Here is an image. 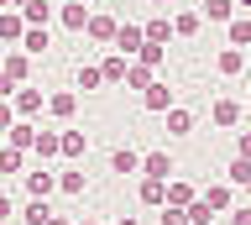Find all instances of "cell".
Segmentation results:
<instances>
[{
  "label": "cell",
  "instance_id": "1",
  "mask_svg": "<svg viewBox=\"0 0 251 225\" xmlns=\"http://www.w3.org/2000/svg\"><path fill=\"white\" fill-rule=\"evenodd\" d=\"M0 79H11L16 89H21V84L31 79V58H26L21 48H11V52H5V63H0Z\"/></svg>",
  "mask_w": 251,
  "mask_h": 225
},
{
  "label": "cell",
  "instance_id": "2",
  "mask_svg": "<svg viewBox=\"0 0 251 225\" xmlns=\"http://www.w3.org/2000/svg\"><path fill=\"white\" fill-rule=\"evenodd\" d=\"M47 100H42V89H31V84H21L16 89V100H11V110H16V121H31V115L42 110Z\"/></svg>",
  "mask_w": 251,
  "mask_h": 225
},
{
  "label": "cell",
  "instance_id": "3",
  "mask_svg": "<svg viewBox=\"0 0 251 225\" xmlns=\"http://www.w3.org/2000/svg\"><path fill=\"white\" fill-rule=\"evenodd\" d=\"M141 42H147V37H141V26H131V21H126V26H115V42H110V48L121 52V58H136Z\"/></svg>",
  "mask_w": 251,
  "mask_h": 225
},
{
  "label": "cell",
  "instance_id": "4",
  "mask_svg": "<svg viewBox=\"0 0 251 225\" xmlns=\"http://www.w3.org/2000/svg\"><path fill=\"white\" fill-rule=\"evenodd\" d=\"M47 194H58V173H47V168H37V173H26V199H42Z\"/></svg>",
  "mask_w": 251,
  "mask_h": 225
},
{
  "label": "cell",
  "instance_id": "5",
  "mask_svg": "<svg viewBox=\"0 0 251 225\" xmlns=\"http://www.w3.org/2000/svg\"><path fill=\"white\" fill-rule=\"evenodd\" d=\"M141 105L157 110V115H168V110H173V89H168L162 79H152V84H147V95H141Z\"/></svg>",
  "mask_w": 251,
  "mask_h": 225
},
{
  "label": "cell",
  "instance_id": "6",
  "mask_svg": "<svg viewBox=\"0 0 251 225\" xmlns=\"http://www.w3.org/2000/svg\"><path fill=\"white\" fill-rule=\"evenodd\" d=\"M58 21L68 26V32H84V26H89V5H84V0H63Z\"/></svg>",
  "mask_w": 251,
  "mask_h": 225
},
{
  "label": "cell",
  "instance_id": "7",
  "mask_svg": "<svg viewBox=\"0 0 251 225\" xmlns=\"http://www.w3.org/2000/svg\"><path fill=\"white\" fill-rule=\"evenodd\" d=\"M52 16H58L52 0H31V5H21V21H26V26H47Z\"/></svg>",
  "mask_w": 251,
  "mask_h": 225
},
{
  "label": "cell",
  "instance_id": "8",
  "mask_svg": "<svg viewBox=\"0 0 251 225\" xmlns=\"http://www.w3.org/2000/svg\"><path fill=\"white\" fill-rule=\"evenodd\" d=\"M168 173H173L168 152H147V157H141V178H162V183H168Z\"/></svg>",
  "mask_w": 251,
  "mask_h": 225
},
{
  "label": "cell",
  "instance_id": "9",
  "mask_svg": "<svg viewBox=\"0 0 251 225\" xmlns=\"http://www.w3.org/2000/svg\"><path fill=\"white\" fill-rule=\"evenodd\" d=\"M31 142H37V126H31V121H16V126L5 131V147H16V152H31Z\"/></svg>",
  "mask_w": 251,
  "mask_h": 225
},
{
  "label": "cell",
  "instance_id": "10",
  "mask_svg": "<svg viewBox=\"0 0 251 225\" xmlns=\"http://www.w3.org/2000/svg\"><path fill=\"white\" fill-rule=\"evenodd\" d=\"M141 204L162 209V204H168V183H162V178H141Z\"/></svg>",
  "mask_w": 251,
  "mask_h": 225
},
{
  "label": "cell",
  "instance_id": "11",
  "mask_svg": "<svg viewBox=\"0 0 251 225\" xmlns=\"http://www.w3.org/2000/svg\"><path fill=\"white\" fill-rule=\"evenodd\" d=\"M199 199L209 204V215H220V209H230V183H209Z\"/></svg>",
  "mask_w": 251,
  "mask_h": 225
},
{
  "label": "cell",
  "instance_id": "12",
  "mask_svg": "<svg viewBox=\"0 0 251 225\" xmlns=\"http://www.w3.org/2000/svg\"><path fill=\"white\" fill-rule=\"evenodd\" d=\"M199 16H209V21H235V0H199Z\"/></svg>",
  "mask_w": 251,
  "mask_h": 225
},
{
  "label": "cell",
  "instance_id": "13",
  "mask_svg": "<svg viewBox=\"0 0 251 225\" xmlns=\"http://www.w3.org/2000/svg\"><path fill=\"white\" fill-rule=\"evenodd\" d=\"M215 68H220V74H225V79H230V74H241V68H246V52H241V48H220Z\"/></svg>",
  "mask_w": 251,
  "mask_h": 225
},
{
  "label": "cell",
  "instance_id": "14",
  "mask_svg": "<svg viewBox=\"0 0 251 225\" xmlns=\"http://www.w3.org/2000/svg\"><path fill=\"white\" fill-rule=\"evenodd\" d=\"M209 115H215V126H241V115H246V110H241L235 100H215V110H209Z\"/></svg>",
  "mask_w": 251,
  "mask_h": 225
},
{
  "label": "cell",
  "instance_id": "15",
  "mask_svg": "<svg viewBox=\"0 0 251 225\" xmlns=\"http://www.w3.org/2000/svg\"><path fill=\"white\" fill-rule=\"evenodd\" d=\"M115 26H121L115 16H89V26H84V32H89L94 42H115Z\"/></svg>",
  "mask_w": 251,
  "mask_h": 225
},
{
  "label": "cell",
  "instance_id": "16",
  "mask_svg": "<svg viewBox=\"0 0 251 225\" xmlns=\"http://www.w3.org/2000/svg\"><path fill=\"white\" fill-rule=\"evenodd\" d=\"M47 110L58 115V121H68V115L78 110V95H68V89H58V95H47Z\"/></svg>",
  "mask_w": 251,
  "mask_h": 225
},
{
  "label": "cell",
  "instance_id": "17",
  "mask_svg": "<svg viewBox=\"0 0 251 225\" xmlns=\"http://www.w3.org/2000/svg\"><path fill=\"white\" fill-rule=\"evenodd\" d=\"M110 168H115V173H141V157L131 147H115V152H110Z\"/></svg>",
  "mask_w": 251,
  "mask_h": 225
},
{
  "label": "cell",
  "instance_id": "18",
  "mask_svg": "<svg viewBox=\"0 0 251 225\" xmlns=\"http://www.w3.org/2000/svg\"><path fill=\"white\" fill-rule=\"evenodd\" d=\"M84 147H89L84 131H63V136H58V157H84Z\"/></svg>",
  "mask_w": 251,
  "mask_h": 225
},
{
  "label": "cell",
  "instance_id": "19",
  "mask_svg": "<svg viewBox=\"0 0 251 225\" xmlns=\"http://www.w3.org/2000/svg\"><path fill=\"white\" fill-rule=\"evenodd\" d=\"M141 37H147V42H157V48H162V42H168V37H173V21H168V16H152V21H147V26H141Z\"/></svg>",
  "mask_w": 251,
  "mask_h": 225
},
{
  "label": "cell",
  "instance_id": "20",
  "mask_svg": "<svg viewBox=\"0 0 251 225\" xmlns=\"http://www.w3.org/2000/svg\"><path fill=\"white\" fill-rule=\"evenodd\" d=\"M126 63H131V58H121V52H110L105 63H100V74H105V84H126Z\"/></svg>",
  "mask_w": 251,
  "mask_h": 225
},
{
  "label": "cell",
  "instance_id": "21",
  "mask_svg": "<svg viewBox=\"0 0 251 225\" xmlns=\"http://www.w3.org/2000/svg\"><path fill=\"white\" fill-rule=\"evenodd\" d=\"M47 42H52V37H47V26H26V32H21V52H26V58H31V52H42Z\"/></svg>",
  "mask_w": 251,
  "mask_h": 225
},
{
  "label": "cell",
  "instance_id": "22",
  "mask_svg": "<svg viewBox=\"0 0 251 225\" xmlns=\"http://www.w3.org/2000/svg\"><path fill=\"white\" fill-rule=\"evenodd\" d=\"M21 32H26V21L16 16V11H0V37L5 42H21Z\"/></svg>",
  "mask_w": 251,
  "mask_h": 225
},
{
  "label": "cell",
  "instance_id": "23",
  "mask_svg": "<svg viewBox=\"0 0 251 225\" xmlns=\"http://www.w3.org/2000/svg\"><path fill=\"white\" fill-rule=\"evenodd\" d=\"M199 11H178V16H173V37H194V32H199Z\"/></svg>",
  "mask_w": 251,
  "mask_h": 225
},
{
  "label": "cell",
  "instance_id": "24",
  "mask_svg": "<svg viewBox=\"0 0 251 225\" xmlns=\"http://www.w3.org/2000/svg\"><path fill=\"white\" fill-rule=\"evenodd\" d=\"M194 199H199V194H194V183H173V178H168V204L188 209V204H194Z\"/></svg>",
  "mask_w": 251,
  "mask_h": 225
},
{
  "label": "cell",
  "instance_id": "25",
  "mask_svg": "<svg viewBox=\"0 0 251 225\" xmlns=\"http://www.w3.org/2000/svg\"><path fill=\"white\" fill-rule=\"evenodd\" d=\"M168 131H173V136H188V131H194V115H188L183 105H173V110H168Z\"/></svg>",
  "mask_w": 251,
  "mask_h": 225
},
{
  "label": "cell",
  "instance_id": "26",
  "mask_svg": "<svg viewBox=\"0 0 251 225\" xmlns=\"http://www.w3.org/2000/svg\"><path fill=\"white\" fill-rule=\"evenodd\" d=\"M230 48H241V52L251 48V16H235L230 21Z\"/></svg>",
  "mask_w": 251,
  "mask_h": 225
},
{
  "label": "cell",
  "instance_id": "27",
  "mask_svg": "<svg viewBox=\"0 0 251 225\" xmlns=\"http://www.w3.org/2000/svg\"><path fill=\"white\" fill-rule=\"evenodd\" d=\"M31 152H37V157H58V131H37Z\"/></svg>",
  "mask_w": 251,
  "mask_h": 225
},
{
  "label": "cell",
  "instance_id": "28",
  "mask_svg": "<svg viewBox=\"0 0 251 225\" xmlns=\"http://www.w3.org/2000/svg\"><path fill=\"white\" fill-rule=\"evenodd\" d=\"M126 84H131V89H147V84H152V68L147 63H126Z\"/></svg>",
  "mask_w": 251,
  "mask_h": 225
},
{
  "label": "cell",
  "instance_id": "29",
  "mask_svg": "<svg viewBox=\"0 0 251 225\" xmlns=\"http://www.w3.org/2000/svg\"><path fill=\"white\" fill-rule=\"evenodd\" d=\"M47 215H52V209H47L42 199H26V209H21V220H26V225H47Z\"/></svg>",
  "mask_w": 251,
  "mask_h": 225
},
{
  "label": "cell",
  "instance_id": "30",
  "mask_svg": "<svg viewBox=\"0 0 251 225\" xmlns=\"http://www.w3.org/2000/svg\"><path fill=\"white\" fill-rule=\"evenodd\" d=\"M100 84H105L100 63H84V68H78V89H100Z\"/></svg>",
  "mask_w": 251,
  "mask_h": 225
},
{
  "label": "cell",
  "instance_id": "31",
  "mask_svg": "<svg viewBox=\"0 0 251 225\" xmlns=\"http://www.w3.org/2000/svg\"><path fill=\"white\" fill-rule=\"evenodd\" d=\"M136 63H147V68H152V74H157V68H162V48H157V42H141Z\"/></svg>",
  "mask_w": 251,
  "mask_h": 225
},
{
  "label": "cell",
  "instance_id": "32",
  "mask_svg": "<svg viewBox=\"0 0 251 225\" xmlns=\"http://www.w3.org/2000/svg\"><path fill=\"white\" fill-rule=\"evenodd\" d=\"M246 183H251V162L235 157V162H230V189H246Z\"/></svg>",
  "mask_w": 251,
  "mask_h": 225
},
{
  "label": "cell",
  "instance_id": "33",
  "mask_svg": "<svg viewBox=\"0 0 251 225\" xmlns=\"http://www.w3.org/2000/svg\"><path fill=\"white\" fill-rule=\"evenodd\" d=\"M58 189H63V194H84V173H78V168L58 173Z\"/></svg>",
  "mask_w": 251,
  "mask_h": 225
},
{
  "label": "cell",
  "instance_id": "34",
  "mask_svg": "<svg viewBox=\"0 0 251 225\" xmlns=\"http://www.w3.org/2000/svg\"><path fill=\"white\" fill-rule=\"evenodd\" d=\"M21 157H26V152H16V147H0V173H21Z\"/></svg>",
  "mask_w": 251,
  "mask_h": 225
},
{
  "label": "cell",
  "instance_id": "35",
  "mask_svg": "<svg viewBox=\"0 0 251 225\" xmlns=\"http://www.w3.org/2000/svg\"><path fill=\"white\" fill-rule=\"evenodd\" d=\"M162 225H188V215L178 204H162Z\"/></svg>",
  "mask_w": 251,
  "mask_h": 225
},
{
  "label": "cell",
  "instance_id": "36",
  "mask_svg": "<svg viewBox=\"0 0 251 225\" xmlns=\"http://www.w3.org/2000/svg\"><path fill=\"white\" fill-rule=\"evenodd\" d=\"M16 126V110H11V100H0V136Z\"/></svg>",
  "mask_w": 251,
  "mask_h": 225
},
{
  "label": "cell",
  "instance_id": "37",
  "mask_svg": "<svg viewBox=\"0 0 251 225\" xmlns=\"http://www.w3.org/2000/svg\"><path fill=\"white\" fill-rule=\"evenodd\" d=\"M235 157H246V162H251V131H241V136H235Z\"/></svg>",
  "mask_w": 251,
  "mask_h": 225
},
{
  "label": "cell",
  "instance_id": "38",
  "mask_svg": "<svg viewBox=\"0 0 251 225\" xmlns=\"http://www.w3.org/2000/svg\"><path fill=\"white\" fill-rule=\"evenodd\" d=\"M230 225H251V204H246V209H235V215H230Z\"/></svg>",
  "mask_w": 251,
  "mask_h": 225
},
{
  "label": "cell",
  "instance_id": "39",
  "mask_svg": "<svg viewBox=\"0 0 251 225\" xmlns=\"http://www.w3.org/2000/svg\"><path fill=\"white\" fill-rule=\"evenodd\" d=\"M11 215H16V204L5 199V194H0V220H11Z\"/></svg>",
  "mask_w": 251,
  "mask_h": 225
},
{
  "label": "cell",
  "instance_id": "40",
  "mask_svg": "<svg viewBox=\"0 0 251 225\" xmlns=\"http://www.w3.org/2000/svg\"><path fill=\"white\" fill-rule=\"evenodd\" d=\"M47 225H74V220H63V215H47Z\"/></svg>",
  "mask_w": 251,
  "mask_h": 225
},
{
  "label": "cell",
  "instance_id": "41",
  "mask_svg": "<svg viewBox=\"0 0 251 225\" xmlns=\"http://www.w3.org/2000/svg\"><path fill=\"white\" fill-rule=\"evenodd\" d=\"M121 225H141V220H136V215H121Z\"/></svg>",
  "mask_w": 251,
  "mask_h": 225
},
{
  "label": "cell",
  "instance_id": "42",
  "mask_svg": "<svg viewBox=\"0 0 251 225\" xmlns=\"http://www.w3.org/2000/svg\"><path fill=\"white\" fill-rule=\"evenodd\" d=\"M74 225H100V220H89V215H84V220H74Z\"/></svg>",
  "mask_w": 251,
  "mask_h": 225
},
{
  "label": "cell",
  "instance_id": "43",
  "mask_svg": "<svg viewBox=\"0 0 251 225\" xmlns=\"http://www.w3.org/2000/svg\"><path fill=\"white\" fill-rule=\"evenodd\" d=\"M11 5H31V0H11Z\"/></svg>",
  "mask_w": 251,
  "mask_h": 225
},
{
  "label": "cell",
  "instance_id": "44",
  "mask_svg": "<svg viewBox=\"0 0 251 225\" xmlns=\"http://www.w3.org/2000/svg\"><path fill=\"white\" fill-rule=\"evenodd\" d=\"M152 5H173V0H152Z\"/></svg>",
  "mask_w": 251,
  "mask_h": 225
},
{
  "label": "cell",
  "instance_id": "45",
  "mask_svg": "<svg viewBox=\"0 0 251 225\" xmlns=\"http://www.w3.org/2000/svg\"><path fill=\"white\" fill-rule=\"evenodd\" d=\"M5 5H11V0H0V11H5Z\"/></svg>",
  "mask_w": 251,
  "mask_h": 225
},
{
  "label": "cell",
  "instance_id": "46",
  "mask_svg": "<svg viewBox=\"0 0 251 225\" xmlns=\"http://www.w3.org/2000/svg\"><path fill=\"white\" fill-rule=\"evenodd\" d=\"M235 5H251V0H235Z\"/></svg>",
  "mask_w": 251,
  "mask_h": 225
},
{
  "label": "cell",
  "instance_id": "47",
  "mask_svg": "<svg viewBox=\"0 0 251 225\" xmlns=\"http://www.w3.org/2000/svg\"><path fill=\"white\" fill-rule=\"evenodd\" d=\"M246 194H251V183H246Z\"/></svg>",
  "mask_w": 251,
  "mask_h": 225
},
{
  "label": "cell",
  "instance_id": "48",
  "mask_svg": "<svg viewBox=\"0 0 251 225\" xmlns=\"http://www.w3.org/2000/svg\"><path fill=\"white\" fill-rule=\"evenodd\" d=\"M84 5H89V0H84Z\"/></svg>",
  "mask_w": 251,
  "mask_h": 225
},
{
  "label": "cell",
  "instance_id": "49",
  "mask_svg": "<svg viewBox=\"0 0 251 225\" xmlns=\"http://www.w3.org/2000/svg\"><path fill=\"white\" fill-rule=\"evenodd\" d=\"M246 58H251V52H246Z\"/></svg>",
  "mask_w": 251,
  "mask_h": 225
}]
</instances>
